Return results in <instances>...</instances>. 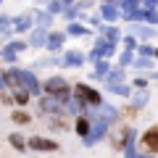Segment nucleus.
Wrapping results in <instances>:
<instances>
[{
	"instance_id": "f257e3e1",
	"label": "nucleus",
	"mask_w": 158,
	"mask_h": 158,
	"mask_svg": "<svg viewBox=\"0 0 158 158\" xmlns=\"http://www.w3.org/2000/svg\"><path fill=\"white\" fill-rule=\"evenodd\" d=\"M45 90H48V95L50 98H56V100H69V85H66V79H61V77H53V79H48L45 82Z\"/></svg>"
},
{
	"instance_id": "f03ea898",
	"label": "nucleus",
	"mask_w": 158,
	"mask_h": 158,
	"mask_svg": "<svg viewBox=\"0 0 158 158\" xmlns=\"http://www.w3.org/2000/svg\"><path fill=\"white\" fill-rule=\"evenodd\" d=\"M74 98H77V100H82L85 106H103L100 92L92 90V87H87V85H77V87H74Z\"/></svg>"
},
{
	"instance_id": "7ed1b4c3",
	"label": "nucleus",
	"mask_w": 158,
	"mask_h": 158,
	"mask_svg": "<svg viewBox=\"0 0 158 158\" xmlns=\"http://www.w3.org/2000/svg\"><path fill=\"white\" fill-rule=\"evenodd\" d=\"M106 85H108V90L116 92V95H129V87L124 85V74L118 71V69L108 74V82H106Z\"/></svg>"
},
{
	"instance_id": "20e7f679",
	"label": "nucleus",
	"mask_w": 158,
	"mask_h": 158,
	"mask_svg": "<svg viewBox=\"0 0 158 158\" xmlns=\"http://www.w3.org/2000/svg\"><path fill=\"white\" fill-rule=\"evenodd\" d=\"M140 148H145V150H150V153H158V127H150V129L142 135Z\"/></svg>"
},
{
	"instance_id": "39448f33",
	"label": "nucleus",
	"mask_w": 158,
	"mask_h": 158,
	"mask_svg": "<svg viewBox=\"0 0 158 158\" xmlns=\"http://www.w3.org/2000/svg\"><path fill=\"white\" fill-rule=\"evenodd\" d=\"M27 145L32 148V150H42V153H53V150H58V142L45 140V137H32Z\"/></svg>"
},
{
	"instance_id": "423d86ee",
	"label": "nucleus",
	"mask_w": 158,
	"mask_h": 158,
	"mask_svg": "<svg viewBox=\"0 0 158 158\" xmlns=\"http://www.w3.org/2000/svg\"><path fill=\"white\" fill-rule=\"evenodd\" d=\"M106 132H108V124H103V121H98V124L92 127V132H90V135L85 137V142H87V145H95V142L100 140V137H106Z\"/></svg>"
},
{
	"instance_id": "0eeeda50",
	"label": "nucleus",
	"mask_w": 158,
	"mask_h": 158,
	"mask_svg": "<svg viewBox=\"0 0 158 158\" xmlns=\"http://www.w3.org/2000/svg\"><path fill=\"white\" fill-rule=\"evenodd\" d=\"M24 90L29 92V95H37L42 87H40V82H37V77H34L32 71H24Z\"/></svg>"
},
{
	"instance_id": "6e6552de",
	"label": "nucleus",
	"mask_w": 158,
	"mask_h": 158,
	"mask_svg": "<svg viewBox=\"0 0 158 158\" xmlns=\"http://www.w3.org/2000/svg\"><path fill=\"white\" fill-rule=\"evenodd\" d=\"M63 42H66V34L63 32H50L48 34V48H50V50H58Z\"/></svg>"
},
{
	"instance_id": "1a4fd4ad",
	"label": "nucleus",
	"mask_w": 158,
	"mask_h": 158,
	"mask_svg": "<svg viewBox=\"0 0 158 158\" xmlns=\"http://www.w3.org/2000/svg\"><path fill=\"white\" fill-rule=\"evenodd\" d=\"M74 132H77L79 137H87V135H90V121H87L85 116H79V118H77V127H74Z\"/></svg>"
},
{
	"instance_id": "9d476101",
	"label": "nucleus",
	"mask_w": 158,
	"mask_h": 158,
	"mask_svg": "<svg viewBox=\"0 0 158 158\" xmlns=\"http://www.w3.org/2000/svg\"><path fill=\"white\" fill-rule=\"evenodd\" d=\"M63 61H66L69 66H82V63H85V56H82L79 50H71V53H66V58H63Z\"/></svg>"
},
{
	"instance_id": "9b49d317",
	"label": "nucleus",
	"mask_w": 158,
	"mask_h": 158,
	"mask_svg": "<svg viewBox=\"0 0 158 158\" xmlns=\"http://www.w3.org/2000/svg\"><path fill=\"white\" fill-rule=\"evenodd\" d=\"M42 108H45L48 113H58V111H61V100H56V98H45V100H42Z\"/></svg>"
},
{
	"instance_id": "f8f14e48",
	"label": "nucleus",
	"mask_w": 158,
	"mask_h": 158,
	"mask_svg": "<svg viewBox=\"0 0 158 158\" xmlns=\"http://www.w3.org/2000/svg\"><path fill=\"white\" fill-rule=\"evenodd\" d=\"M100 16L106 19V21H116L118 19V11L113 6H100Z\"/></svg>"
},
{
	"instance_id": "ddd939ff",
	"label": "nucleus",
	"mask_w": 158,
	"mask_h": 158,
	"mask_svg": "<svg viewBox=\"0 0 158 158\" xmlns=\"http://www.w3.org/2000/svg\"><path fill=\"white\" fill-rule=\"evenodd\" d=\"M29 24H32V16H19V19H13V29H16V32L29 29Z\"/></svg>"
},
{
	"instance_id": "4468645a",
	"label": "nucleus",
	"mask_w": 158,
	"mask_h": 158,
	"mask_svg": "<svg viewBox=\"0 0 158 158\" xmlns=\"http://www.w3.org/2000/svg\"><path fill=\"white\" fill-rule=\"evenodd\" d=\"M32 45H48L45 29H34V32H32Z\"/></svg>"
},
{
	"instance_id": "2eb2a0df",
	"label": "nucleus",
	"mask_w": 158,
	"mask_h": 158,
	"mask_svg": "<svg viewBox=\"0 0 158 158\" xmlns=\"http://www.w3.org/2000/svg\"><path fill=\"white\" fill-rule=\"evenodd\" d=\"M108 74H111L108 63H106V61H98V63H95V77H103V79H108Z\"/></svg>"
},
{
	"instance_id": "dca6fc26",
	"label": "nucleus",
	"mask_w": 158,
	"mask_h": 158,
	"mask_svg": "<svg viewBox=\"0 0 158 158\" xmlns=\"http://www.w3.org/2000/svg\"><path fill=\"white\" fill-rule=\"evenodd\" d=\"M85 103H82V100H77V98H74V100L71 103H69V108H66V111H71V113H79V116H82V111H85Z\"/></svg>"
},
{
	"instance_id": "f3484780",
	"label": "nucleus",
	"mask_w": 158,
	"mask_h": 158,
	"mask_svg": "<svg viewBox=\"0 0 158 158\" xmlns=\"http://www.w3.org/2000/svg\"><path fill=\"white\" fill-rule=\"evenodd\" d=\"M11 118L16 121V124H27V121H29V113H27V111H13Z\"/></svg>"
},
{
	"instance_id": "a211bd4d",
	"label": "nucleus",
	"mask_w": 158,
	"mask_h": 158,
	"mask_svg": "<svg viewBox=\"0 0 158 158\" xmlns=\"http://www.w3.org/2000/svg\"><path fill=\"white\" fill-rule=\"evenodd\" d=\"M8 140H11V145L16 148V150H24V148H27V142H24V137H19V135H11Z\"/></svg>"
},
{
	"instance_id": "6ab92c4d",
	"label": "nucleus",
	"mask_w": 158,
	"mask_h": 158,
	"mask_svg": "<svg viewBox=\"0 0 158 158\" xmlns=\"http://www.w3.org/2000/svg\"><path fill=\"white\" fill-rule=\"evenodd\" d=\"M13 100H16V103H27V100H29V92H27V90L13 92Z\"/></svg>"
},
{
	"instance_id": "aec40b11",
	"label": "nucleus",
	"mask_w": 158,
	"mask_h": 158,
	"mask_svg": "<svg viewBox=\"0 0 158 158\" xmlns=\"http://www.w3.org/2000/svg\"><path fill=\"white\" fill-rule=\"evenodd\" d=\"M135 34H137V37H153V29H148V27H135Z\"/></svg>"
},
{
	"instance_id": "412c9836",
	"label": "nucleus",
	"mask_w": 158,
	"mask_h": 158,
	"mask_svg": "<svg viewBox=\"0 0 158 158\" xmlns=\"http://www.w3.org/2000/svg\"><path fill=\"white\" fill-rule=\"evenodd\" d=\"M69 34H74V37H82V34H85V27H79V24H71V27H69Z\"/></svg>"
},
{
	"instance_id": "4be33fe9",
	"label": "nucleus",
	"mask_w": 158,
	"mask_h": 158,
	"mask_svg": "<svg viewBox=\"0 0 158 158\" xmlns=\"http://www.w3.org/2000/svg\"><path fill=\"white\" fill-rule=\"evenodd\" d=\"M135 48H137V40H135V37H127V40H124V50H129V53H132Z\"/></svg>"
},
{
	"instance_id": "5701e85b",
	"label": "nucleus",
	"mask_w": 158,
	"mask_h": 158,
	"mask_svg": "<svg viewBox=\"0 0 158 158\" xmlns=\"http://www.w3.org/2000/svg\"><path fill=\"white\" fill-rule=\"evenodd\" d=\"M37 21H40V27H48L50 24V13H37Z\"/></svg>"
},
{
	"instance_id": "b1692460",
	"label": "nucleus",
	"mask_w": 158,
	"mask_h": 158,
	"mask_svg": "<svg viewBox=\"0 0 158 158\" xmlns=\"http://www.w3.org/2000/svg\"><path fill=\"white\" fill-rule=\"evenodd\" d=\"M135 66H140V69H148V66H153V61H150V58H137V61H135Z\"/></svg>"
},
{
	"instance_id": "393cba45",
	"label": "nucleus",
	"mask_w": 158,
	"mask_h": 158,
	"mask_svg": "<svg viewBox=\"0 0 158 158\" xmlns=\"http://www.w3.org/2000/svg\"><path fill=\"white\" fill-rule=\"evenodd\" d=\"M3 58H6V61H13V58H16V50H13V48H6V50H3Z\"/></svg>"
},
{
	"instance_id": "a878e982",
	"label": "nucleus",
	"mask_w": 158,
	"mask_h": 158,
	"mask_svg": "<svg viewBox=\"0 0 158 158\" xmlns=\"http://www.w3.org/2000/svg\"><path fill=\"white\" fill-rule=\"evenodd\" d=\"M127 63H132V53L124 50V56H121V61H118V66H127Z\"/></svg>"
},
{
	"instance_id": "bb28decb",
	"label": "nucleus",
	"mask_w": 158,
	"mask_h": 158,
	"mask_svg": "<svg viewBox=\"0 0 158 158\" xmlns=\"http://www.w3.org/2000/svg\"><path fill=\"white\" fill-rule=\"evenodd\" d=\"M145 103H148V92L142 90L140 95H137V106H135V108H140V106H145Z\"/></svg>"
},
{
	"instance_id": "cd10ccee",
	"label": "nucleus",
	"mask_w": 158,
	"mask_h": 158,
	"mask_svg": "<svg viewBox=\"0 0 158 158\" xmlns=\"http://www.w3.org/2000/svg\"><path fill=\"white\" fill-rule=\"evenodd\" d=\"M142 56H145V58L153 56V48H150V45H140V58H142Z\"/></svg>"
},
{
	"instance_id": "c85d7f7f",
	"label": "nucleus",
	"mask_w": 158,
	"mask_h": 158,
	"mask_svg": "<svg viewBox=\"0 0 158 158\" xmlns=\"http://www.w3.org/2000/svg\"><path fill=\"white\" fill-rule=\"evenodd\" d=\"M124 158H137V153H135V148H127V150H124Z\"/></svg>"
},
{
	"instance_id": "c756f323",
	"label": "nucleus",
	"mask_w": 158,
	"mask_h": 158,
	"mask_svg": "<svg viewBox=\"0 0 158 158\" xmlns=\"http://www.w3.org/2000/svg\"><path fill=\"white\" fill-rule=\"evenodd\" d=\"M142 6H145V8H156L158 0H142Z\"/></svg>"
},
{
	"instance_id": "7c9ffc66",
	"label": "nucleus",
	"mask_w": 158,
	"mask_h": 158,
	"mask_svg": "<svg viewBox=\"0 0 158 158\" xmlns=\"http://www.w3.org/2000/svg\"><path fill=\"white\" fill-rule=\"evenodd\" d=\"M61 8H63V6H61V3H58V0H56V3H50V13H56V11H61Z\"/></svg>"
},
{
	"instance_id": "2f4dec72",
	"label": "nucleus",
	"mask_w": 158,
	"mask_h": 158,
	"mask_svg": "<svg viewBox=\"0 0 158 158\" xmlns=\"http://www.w3.org/2000/svg\"><path fill=\"white\" fill-rule=\"evenodd\" d=\"M6 24H8V19H6V16H0V27H6Z\"/></svg>"
},
{
	"instance_id": "473e14b6",
	"label": "nucleus",
	"mask_w": 158,
	"mask_h": 158,
	"mask_svg": "<svg viewBox=\"0 0 158 158\" xmlns=\"http://www.w3.org/2000/svg\"><path fill=\"white\" fill-rule=\"evenodd\" d=\"M71 3H74V0H61V6H71Z\"/></svg>"
},
{
	"instance_id": "72a5a7b5",
	"label": "nucleus",
	"mask_w": 158,
	"mask_h": 158,
	"mask_svg": "<svg viewBox=\"0 0 158 158\" xmlns=\"http://www.w3.org/2000/svg\"><path fill=\"white\" fill-rule=\"evenodd\" d=\"M103 3H108V0H103Z\"/></svg>"
}]
</instances>
